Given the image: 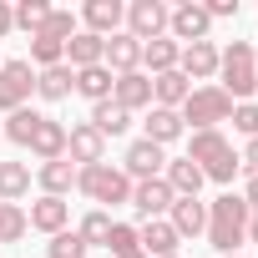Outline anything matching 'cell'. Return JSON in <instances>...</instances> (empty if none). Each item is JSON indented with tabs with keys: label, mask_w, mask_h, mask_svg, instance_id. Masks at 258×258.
<instances>
[{
	"label": "cell",
	"mask_w": 258,
	"mask_h": 258,
	"mask_svg": "<svg viewBox=\"0 0 258 258\" xmlns=\"http://www.w3.org/2000/svg\"><path fill=\"white\" fill-rule=\"evenodd\" d=\"M223 258L228 253H238V243L248 238V203L238 198V192H223V198H213L208 203V233H203Z\"/></svg>",
	"instance_id": "1"
},
{
	"label": "cell",
	"mask_w": 258,
	"mask_h": 258,
	"mask_svg": "<svg viewBox=\"0 0 258 258\" xmlns=\"http://www.w3.org/2000/svg\"><path fill=\"white\" fill-rule=\"evenodd\" d=\"M187 162H198V172L213 177V182H223V187L238 172V152H233V142L223 132H192L187 137Z\"/></svg>",
	"instance_id": "2"
},
{
	"label": "cell",
	"mask_w": 258,
	"mask_h": 258,
	"mask_svg": "<svg viewBox=\"0 0 258 258\" xmlns=\"http://www.w3.org/2000/svg\"><path fill=\"white\" fill-rule=\"evenodd\" d=\"M233 106H238V101H233L223 86H192L187 101L177 106V116H182V126H192V132H218V121H228Z\"/></svg>",
	"instance_id": "3"
},
{
	"label": "cell",
	"mask_w": 258,
	"mask_h": 258,
	"mask_svg": "<svg viewBox=\"0 0 258 258\" xmlns=\"http://www.w3.org/2000/svg\"><path fill=\"white\" fill-rule=\"evenodd\" d=\"M76 187L91 198V203H132V177H126L121 167H111V162H91V167H76Z\"/></svg>",
	"instance_id": "4"
},
{
	"label": "cell",
	"mask_w": 258,
	"mask_h": 258,
	"mask_svg": "<svg viewBox=\"0 0 258 258\" xmlns=\"http://www.w3.org/2000/svg\"><path fill=\"white\" fill-rule=\"evenodd\" d=\"M218 86L233 96V101H243L248 91H258V56H253V46L248 41H233L223 56H218Z\"/></svg>",
	"instance_id": "5"
},
{
	"label": "cell",
	"mask_w": 258,
	"mask_h": 258,
	"mask_svg": "<svg viewBox=\"0 0 258 258\" xmlns=\"http://www.w3.org/2000/svg\"><path fill=\"white\" fill-rule=\"evenodd\" d=\"M36 91V66L31 61H0V111H21Z\"/></svg>",
	"instance_id": "6"
},
{
	"label": "cell",
	"mask_w": 258,
	"mask_h": 258,
	"mask_svg": "<svg viewBox=\"0 0 258 258\" xmlns=\"http://www.w3.org/2000/svg\"><path fill=\"white\" fill-rule=\"evenodd\" d=\"M167 31H172V41H177V46H192V41H208L213 16L198 6V0H182V6H172V11H167Z\"/></svg>",
	"instance_id": "7"
},
{
	"label": "cell",
	"mask_w": 258,
	"mask_h": 258,
	"mask_svg": "<svg viewBox=\"0 0 258 258\" xmlns=\"http://www.w3.org/2000/svg\"><path fill=\"white\" fill-rule=\"evenodd\" d=\"M126 36L142 41V46L167 36V6L162 0H132V6H126Z\"/></svg>",
	"instance_id": "8"
},
{
	"label": "cell",
	"mask_w": 258,
	"mask_h": 258,
	"mask_svg": "<svg viewBox=\"0 0 258 258\" xmlns=\"http://www.w3.org/2000/svg\"><path fill=\"white\" fill-rule=\"evenodd\" d=\"M162 167H167V152H162L157 142H147V137H137L132 147H126V157H121V172L132 177V182H147V177H162Z\"/></svg>",
	"instance_id": "9"
},
{
	"label": "cell",
	"mask_w": 258,
	"mask_h": 258,
	"mask_svg": "<svg viewBox=\"0 0 258 258\" xmlns=\"http://www.w3.org/2000/svg\"><path fill=\"white\" fill-rule=\"evenodd\" d=\"M66 162L76 167H91V162H106V137L96 132L91 121H76L66 132Z\"/></svg>",
	"instance_id": "10"
},
{
	"label": "cell",
	"mask_w": 258,
	"mask_h": 258,
	"mask_svg": "<svg viewBox=\"0 0 258 258\" xmlns=\"http://www.w3.org/2000/svg\"><path fill=\"white\" fill-rule=\"evenodd\" d=\"M172 187L162 182V177H147V182H132V208H137V218L142 223H152V218H167L172 213Z\"/></svg>",
	"instance_id": "11"
},
{
	"label": "cell",
	"mask_w": 258,
	"mask_h": 258,
	"mask_svg": "<svg viewBox=\"0 0 258 258\" xmlns=\"http://www.w3.org/2000/svg\"><path fill=\"white\" fill-rule=\"evenodd\" d=\"M101 66L111 76H126V71H142V41H132L126 31L106 36V51H101Z\"/></svg>",
	"instance_id": "12"
},
{
	"label": "cell",
	"mask_w": 258,
	"mask_h": 258,
	"mask_svg": "<svg viewBox=\"0 0 258 258\" xmlns=\"http://www.w3.org/2000/svg\"><path fill=\"white\" fill-rule=\"evenodd\" d=\"M218 46L213 41H192V46H182V56H177V71L187 76V81H213L218 76Z\"/></svg>",
	"instance_id": "13"
},
{
	"label": "cell",
	"mask_w": 258,
	"mask_h": 258,
	"mask_svg": "<svg viewBox=\"0 0 258 258\" xmlns=\"http://www.w3.org/2000/svg\"><path fill=\"white\" fill-rule=\"evenodd\" d=\"M167 223H172L177 238H203L208 233V203L203 198H177L172 213H167Z\"/></svg>",
	"instance_id": "14"
},
{
	"label": "cell",
	"mask_w": 258,
	"mask_h": 258,
	"mask_svg": "<svg viewBox=\"0 0 258 258\" xmlns=\"http://www.w3.org/2000/svg\"><path fill=\"white\" fill-rule=\"evenodd\" d=\"M111 101H116L121 111H142V106H152V76H147V71H126V76H116Z\"/></svg>",
	"instance_id": "15"
},
{
	"label": "cell",
	"mask_w": 258,
	"mask_h": 258,
	"mask_svg": "<svg viewBox=\"0 0 258 258\" xmlns=\"http://www.w3.org/2000/svg\"><path fill=\"white\" fill-rule=\"evenodd\" d=\"M81 21H86V31L91 36H116L121 31V21H126V6L121 0H86V11H81Z\"/></svg>",
	"instance_id": "16"
},
{
	"label": "cell",
	"mask_w": 258,
	"mask_h": 258,
	"mask_svg": "<svg viewBox=\"0 0 258 258\" xmlns=\"http://www.w3.org/2000/svg\"><path fill=\"white\" fill-rule=\"evenodd\" d=\"M26 218H31V228H36V233H51V238H56V233H66L71 208H66V198H36Z\"/></svg>",
	"instance_id": "17"
},
{
	"label": "cell",
	"mask_w": 258,
	"mask_h": 258,
	"mask_svg": "<svg viewBox=\"0 0 258 258\" xmlns=\"http://www.w3.org/2000/svg\"><path fill=\"white\" fill-rule=\"evenodd\" d=\"M137 243H142V253H147V258H172L182 238L172 233V223H167V218H152V223H142V228H137Z\"/></svg>",
	"instance_id": "18"
},
{
	"label": "cell",
	"mask_w": 258,
	"mask_h": 258,
	"mask_svg": "<svg viewBox=\"0 0 258 258\" xmlns=\"http://www.w3.org/2000/svg\"><path fill=\"white\" fill-rule=\"evenodd\" d=\"M31 152H36L41 162H61V157H66V126H61L56 116H41V126L31 132Z\"/></svg>",
	"instance_id": "19"
},
{
	"label": "cell",
	"mask_w": 258,
	"mask_h": 258,
	"mask_svg": "<svg viewBox=\"0 0 258 258\" xmlns=\"http://www.w3.org/2000/svg\"><path fill=\"white\" fill-rule=\"evenodd\" d=\"M162 182L172 187V198H198L208 177L198 172V162H187V157H172V162L162 167Z\"/></svg>",
	"instance_id": "20"
},
{
	"label": "cell",
	"mask_w": 258,
	"mask_h": 258,
	"mask_svg": "<svg viewBox=\"0 0 258 258\" xmlns=\"http://www.w3.org/2000/svg\"><path fill=\"white\" fill-rule=\"evenodd\" d=\"M182 137H187V126H182L177 111H167V106H152V111H147V142H157V147L167 152V147L182 142Z\"/></svg>",
	"instance_id": "21"
},
{
	"label": "cell",
	"mask_w": 258,
	"mask_h": 258,
	"mask_svg": "<svg viewBox=\"0 0 258 258\" xmlns=\"http://www.w3.org/2000/svg\"><path fill=\"white\" fill-rule=\"evenodd\" d=\"M101 51H106V41H101V36H91V31H76V36L66 41V66H71V71L101 66Z\"/></svg>",
	"instance_id": "22"
},
{
	"label": "cell",
	"mask_w": 258,
	"mask_h": 258,
	"mask_svg": "<svg viewBox=\"0 0 258 258\" xmlns=\"http://www.w3.org/2000/svg\"><path fill=\"white\" fill-rule=\"evenodd\" d=\"M76 91V71L61 61V66H46V71H36V96H46V101H66Z\"/></svg>",
	"instance_id": "23"
},
{
	"label": "cell",
	"mask_w": 258,
	"mask_h": 258,
	"mask_svg": "<svg viewBox=\"0 0 258 258\" xmlns=\"http://www.w3.org/2000/svg\"><path fill=\"white\" fill-rule=\"evenodd\" d=\"M187 91H192V81H187L182 71H162V76H152V106L177 111V106L187 101Z\"/></svg>",
	"instance_id": "24"
},
{
	"label": "cell",
	"mask_w": 258,
	"mask_h": 258,
	"mask_svg": "<svg viewBox=\"0 0 258 258\" xmlns=\"http://www.w3.org/2000/svg\"><path fill=\"white\" fill-rule=\"evenodd\" d=\"M36 182H41V198H66L71 187H76V162H41V172H36Z\"/></svg>",
	"instance_id": "25"
},
{
	"label": "cell",
	"mask_w": 258,
	"mask_h": 258,
	"mask_svg": "<svg viewBox=\"0 0 258 258\" xmlns=\"http://www.w3.org/2000/svg\"><path fill=\"white\" fill-rule=\"evenodd\" d=\"M177 56H182V46H177L172 36H157V41H147V46H142V66H147V76L177 71Z\"/></svg>",
	"instance_id": "26"
},
{
	"label": "cell",
	"mask_w": 258,
	"mask_h": 258,
	"mask_svg": "<svg viewBox=\"0 0 258 258\" xmlns=\"http://www.w3.org/2000/svg\"><path fill=\"white\" fill-rule=\"evenodd\" d=\"M111 86H116V76L106 71V66H86V71H76V91L96 106V101H111Z\"/></svg>",
	"instance_id": "27"
},
{
	"label": "cell",
	"mask_w": 258,
	"mask_h": 258,
	"mask_svg": "<svg viewBox=\"0 0 258 258\" xmlns=\"http://www.w3.org/2000/svg\"><path fill=\"white\" fill-rule=\"evenodd\" d=\"M91 126H96L101 137H121L126 126H132V111H121L116 101H96L91 106Z\"/></svg>",
	"instance_id": "28"
},
{
	"label": "cell",
	"mask_w": 258,
	"mask_h": 258,
	"mask_svg": "<svg viewBox=\"0 0 258 258\" xmlns=\"http://www.w3.org/2000/svg\"><path fill=\"white\" fill-rule=\"evenodd\" d=\"M31 192V167L26 162H0V203H21Z\"/></svg>",
	"instance_id": "29"
},
{
	"label": "cell",
	"mask_w": 258,
	"mask_h": 258,
	"mask_svg": "<svg viewBox=\"0 0 258 258\" xmlns=\"http://www.w3.org/2000/svg\"><path fill=\"white\" fill-rule=\"evenodd\" d=\"M111 223H116V218H111L106 208H91V213L81 218V228H76V233H81V243H86V248H106V238H111Z\"/></svg>",
	"instance_id": "30"
},
{
	"label": "cell",
	"mask_w": 258,
	"mask_h": 258,
	"mask_svg": "<svg viewBox=\"0 0 258 258\" xmlns=\"http://www.w3.org/2000/svg\"><path fill=\"white\" fill-rule=\"evenodd\" d=\"M41 116H46V111H36V106H21V111H11V116H6V137H11L16 147H31V132L41 126Z\"/></svg>",
	"instance_id": "31"
},
{
	"label": "cell",
	"mask_w": 258,
	"mask_h": 258,
	"mask_svg": "<svg viewBox=\"0 0 258 258\" xmlns=\"http://www.w3.org/2000/svg\"><path fill=\"white\" fill-rule=\"evenodd\" d=\"M61 61H66V46H61L56 36H46V31H41V36H31V66H36V71L61 66Z\"/></svg>",
	"instance_id": "32"
},
{
	"label": "cell",
	"mask_w": 258,
	"mask_h": 258,
	"mask_svg": "<svg viewBox=\"0 0 258 258\" xmlns=\"http://www.w3.org/2000/svg\"><path fill=\"white\" fill-rule=\"evenodd\" d=\"M26 228H31V218L21 203H0V243H21Z\"/></svg>",
	"instance_id": "33"
},
{
	"label": "cell",
	"mask_w": 258,
	"mask_h": 258,
	"mask_svg": "<svg viewBox=\"0 0 258 258\" xmlns=\"http://www.w3.org/2000/svg\"><path fill=\"white\" fill-rule=\"evenodd\" d=\"M11 16H16V26H21V31H31V36H36V31H46V21H51V6H46V0H21V6H16Z\"/></svg>",
	"instance_id": "34"
},
{
	"label": "cell",
	"mask_w": 258,
	"mask_h": 258,
	"mask_svg": "<svg viewBox=\"0 0 258 258\" xmlns=\"http://www.w3.org/2000/svg\"><path fill=\"white\" fill-rule=\"evenodd\" d=\"M46 253H51V258H86L91 248L81 243V233H76V228H66V233H56V238L46 243Z\"/></svg>",
	"instance_id": "35"
},
{
	"label": "cell",
	"mask_w": 258,
	"mask_h": 258,
	"mask_svg": "<svg viewBox=\"0 0 258 258\" xmlns=\"http://www.w3.org/2000/svg\"><path fill=\"white\" fill-rule=\"evenodd\" d=\"M132 248H142V243H137V228H132V223H111L106 253H116V258H121V253H132Z\"/></svg>",
	"instance_id": "36"
},
{
	"label": "cell",
	"mask_w": 258,
	"mask_h": 258,
	"mask_svg": "<svg viewBox=\"0 0 258 258\" xmlns=\"http://www.w3.org/2000/svg\"><path fill=\"white\" fill-rule=\"evenodd\" d=\"M228 121H233V126H238V132H243V137H248V142H253V137H258V101H238V106H233V116H228Z\"/></svg>",
	"instance_id": "37"
},
{
	"label": "cell",
	"mask_w": 258,
	"mask_h": 258,
	"mask_svg": "<svg viewBox=\"0 0 258 258\" xmlns=\"http://www.w3.org/2000/svg\"><path fill=\"white\" fill-rule=\"evenodd\" d=\"M36 36H41V31H36ZM46 36H56V41L66 46V41L76 36V16H71V11H56V6H51V21H46Z\"/></svg>",
	"instance_id": "38"
},
{
	"label": "cell",
	"mask_w": 258,
	"mask_h": 258,
	"mask_svg": "<svg viewBox=\"0 0 258 258\" xmlns=\"http://www.w3.org/2000/svg\"><path fill=\"white\" fill-rule=\"evenodd\" d=\"M213 21H228V16H238V0H208V6H203Z\"/></svg>",
	"instance_id": "39"
},
{
	"label": "cell",
	"mask_w": 258,
	"mask_h": 258,
	"mask_svg": "<svg viewBox=\"0 0 258 258\" xmlns=\"http://www.w3.org/2000/svg\"><path fill=\"white\" fill-rule=\"evenodd\" d=\"M238 167H248V177H258V137L243 147V157H238Z\"/></svg>",
	"instance_id": "40"
},
{
	"label": "cell",
	"mask_w": 258,
	"mask_h": 258,
	"mask_svg": "<svg viewBox=\"0 0 258 258\" xmlns=\"http://www.w3.org/2000/svg\"><path fill=\"white\" fill-rule=\"evenodd\" d=\"M238 198H243V203H248V213H258V177H248V187H243V192H238Z\"/></svg>",
	"instance_id": "41"
},
{
	"label": "cell",
	"mask_w": 258,
	"mask_h": 258,
	"mask_svg": "<svg viewBox=\"0 0 258 258\" xmlns=\"http://www.w3.org/2000/svg\"><path fill=\"white\" fill-rule=\"evenodd\" d=\"M16 31V16H11V6H6V0H0V41H6Z\"/></svg>",
	"instance_id": "42"
},
{
	"label": "cell",
	"mask_w": 258,
	"mask_h": 258,
	"mask_svg": "<svg viewBox=\"0 0 258 258\" xmlns=\"http://www.w3.org/2000/svg\"><path fill=\"white\" fill-rule=\"evenodd\" d=\"M248 238L258 243V213H248Z\"/></svg>",
	"instance_id": "43"
},
{
	"label": "cell",
	"mask_w": 258,
	"mask_h": 258,
	"mask_svg": "<svg viewBox=\"0 0 258 258\" xmlns=\"http://www.w3.org/2000/svg\"><path fill=\"white\" fill-rule=\"evenodd\" d=\"M121 258H147V253H142V248H132V253H121Z\"/></svg>",
	"instance_id": "44"
},
{
	"label": "cell",
	"mask_w": 258,
	"mask_h": 258,
	"mask_svg": "<svg viewBox=\"0 0 258 258\" xmlns=\"http://www.w3.org/2000/svg\"><path fill=\"white\" fill-rule=\"evenodd\" d=\"M172 258H182V253H172Z\"/></svg>",
	"instance_id": "45"
},
{
	"label": "cell",
	"mask_w": 258,
	"mask_h": 258,
	"mask_svg": "<svg viewBox=\"0 0 258 258\" xmlns=\"http://www.w3.org/2000/svg\"><path fill=\"white\" fill-rule=\"evenodd\" d=\"M228 258H238V253H228Z\"/></svg>",
	"instance_id": "46"
}]
</instances>
